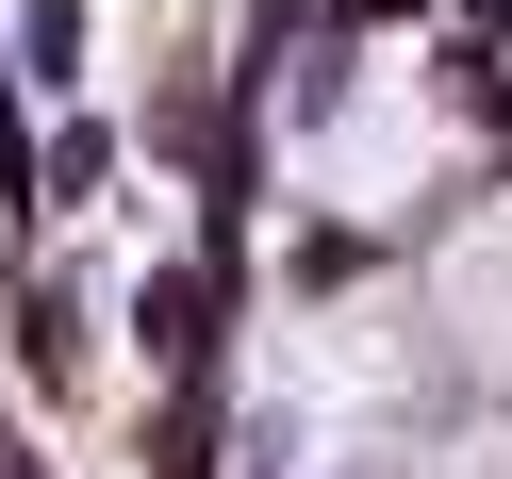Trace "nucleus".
I'll return each instance as SVG.
<instances>
[{"label": "nucleus", "mask_w": 512, "mask_h": 479, "mask_svg": "<svg viewBox=\"0 0 512 479\" xmlns=\"http://www.w3.org/2000/svg\"><path fill=\"white\" fill-rule=\"evenodd\" d=\"M17 364H34V397L83 380V281H34V298H17Z\"/></svg>", "instance_id": "3"}, {"label": "nucleus", "mask_w": 512, "mask_h": 479, "mask_svg": "<svg viewBox=\"0 0 512 479\" xmlns=\"http://www.w3.org/2000/svg\"><path fill=\"white\" fill-rule=\"evenodd\" d=\"M100 182H116V133H100V116H67V133L34 149V215H67V199H100Z\"/></svg>", "instance_id": "4"}, {"label": "nucleus", "mask_w": 512, "mask_h": 479, "mask_svg": "<svg viewBox=\"0 0 512 479\" xmlns=\"http://www.w3.org/2000/svg\"><path fill=\"white\" fill-rule=\"evenodd\" d=\"M215 314H232V265H149L133 281V347L166 380H215Z\"/></svg>", "instance_id": "1"}, {"label": "nucleus", "mask_w": 512, "mask_h": 479, "mask_svg": "<svg viewBox=\"0 0 512 479\" xmlns=\"http://www.w3.org/2000/svg\"><path fill=\"white\" fill-rule=\"evenodd\" d=\"M0 83H83V0H17V34H0Z\"/></svg>", "instance_id": "2"}]
</instances>
